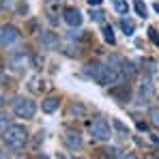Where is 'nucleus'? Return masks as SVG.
<instances>
[{"mask_svg":"<svg viewBox=\"0 0 159 159\" xmlns=\"http://www.w3.org/2000/svg\"><path fill=\"white\" fill-rule=\"evenodd\" d=\"M112 125H114V129H116V131H120L123 135H129V131H127V127H125V125H123L120 120H114Z\"/></svg>","mask_w":159,"mask_h":159,"instance_id":"4be33fe9","label":"nucleus"},{"mask_svg":"<svg viewBox=\"0 0 159 159\" xmlns=\"http://www.w3.org/2000/svg\"><path fill=\"white\" fill-rule=\"evenodd\" d=\"M0 159H11V155L7 153V148H2V146H0Z\"/></svg>","mask_w":159,"mask_h":159,"instance_id":"cd10ccee","label":"nucleus"},{"mask_svg":"<svg viewBox=\"0 0 159 159\" xmlns=\"http://www.w3.org/2000/svg\"><path fill=\"white\" fill-rule=\"evenodd\" d=\"M151 118H153V123H155V125H159V110H157V107H153V110H151Z\"/></svg>","mask_w":159,"mask_h":159,"instance_id":"a878e982","label":"nucleus"},{"mask_svg":"<svg viewBox=\"0 0 159 159\" xmlns=\"http://www.w3.org/2000/svg\"><path fill=\"white\" fill-rule=\"evenodd\" d=\"M103 153H106V157H110V159H116V157H118V153H120V151H118L116 146H107V148L103 151Z\"/></svg>","mask_w":159,"mask_h":159,"instance_id":"412c9836","label":"nucleus"},{"mask_svg":"<svg viewBox=\"0 0 159 159\" xmlns=\"http://www.w3.org/2000/svg\"><path fill=\"white\" fill-rule=\"evenodd\" d=\"M71 112H73V114H84V107H82V106H73V107H71Z\"/></svg>","mask_w":159,"mask_h":159,"instance_id":"c85d7f7f","label":"nucleus"},{"mask_svg":"<svg viewBox=\"0 0 159 159\" xmlns=\"http://www.w3.org/2000/svg\"><path fill=\"white\" fill-rule=\"evenodd\" d=\"M103 39H106L110 45H114V43H116V37H114V30H112V26H103Z\"/></svg>","mask_w":159,"mask_h":159,"instance_id":"6ab92c4d","label":"nucleus"},{"mask_svg":"<svg viewBox=\"0 0 159 159\" xmlns=\"http://www.w3.org/2000/svg\"><path fill=\"white\" fill-rule=\"evenodd\" d=\"M114 9H116L120 15H127V11H129V4H127V0H114Z\"/></svg>","mask_w":159,"mask_h":159,"instance_id":"a211bd4d","label":"nucleus"},{"mask_svg":"<svg viewBox=\"0 0 159 159\" xmlns=\"http://www.w3.org/2000/svg\"><path fill=\"white\" fill-rule=\"evenodd\" d=\"M110 95H112L118 103H129V99H131V90H129V86H127V84L112 86V88H110Z\"/></svg>","mask_w":159,"mask_h":159,"instance_id":"423d86ee","label":"nucleus"},{"mask_svg":"<svg viewBox=\"0 0 159 159\" xmlns=\"http://www.w3.org/2000/svg\"><path fill=\"white\" fill-rule=\"evenodd\" d=\"M86 2H88L90 7H99V4H101V0H86Z\"/></svg>","mask_w":159,"mask_h":159,"instance_id":"7c9ffc66","label":"nucleus"},{"mask_svg":"<svg viewBox=\"0 0 159 159\" xmlns=\"http://www.w3.org/2000/svg\"><path fill=\"white\" fill-rule=\"evenodd\" d=\"M17 2H20V0H2V2H0V7H2V9H15V4H17Z\"/></svg>","mask_w":159,"mask_h":159,"instance_id":"5701e85b","label":"nucleus"},{"mask_svg":"<svg viewBox=\"0 0 159 159\" xmlns=\"http://www.w3.org/2000/svg\"><path fill=\"white\" fill-rule=\"evenodd\" d=\"M58 106H60V99H58V97H48V99H43V101H41V110H43L45 114L56 112Z\"/></svg>","mask_w":159,"mask_h":159,"instance_id":"9b49d317","label":"nucleus"},{"mask_svg":"<svg viewBox=\"0 0 159 159\" xmlns=\"http://www.w3.org/2000/svg\"><path fill=\"white\" fill-rule=\"evenodd\" d=\"M28 88H30V93H41V90L45 88V80L41 78V75H34V78L30 80Z\"/></svg>","mask_w":159,"mask_h":159,"instance_id":"f8f14e48","label":"nucleus"},{"mask_svg":"<svg viewBox=\"0 0 159 159\" xmlns=\"http://www.w3.org/2000/svg\"><path fill=\"white\" fill-rule=\"evenodd\" d=\"M135 73H138L135 65L129 62V60H125V62H123V67H120V75H123V78H133Z\"/></svg>","mask_w":159,"mask_h":159,"instance_id":"ddd939ff","label":"nucleus"},{"mask_svg":"<svg viewBox=\"0 0 159 159\" xmlns=\"http://www.w3.org/2000/svg\"><path fill=\"white\" fill-rule=\"evenodd\" d=\"M9 125H11V118H9V116H0V133L4 131Z\"/></svg>","mask_w":159,"mask_h":159,"instance_id":"b1692460","label":"nucleus"},{"mask_svg":"<svg viewBox=\"0 0 159 159\" xmlns=\"http://www.w3.org/2000/svg\"><path fill=\"white\" fill-rule=\"evenodd\" d=\"M90 17H93L95 22H99V24H103V22H106V13H103L101 9H95V11H90Z\"/></svg>","mask_w":159,"mask_h":159,"instance_id":"aec40b11","label":"nucleus"},{"mask_svg":"<svg viewBox=\"0 0 159 159\" xmlns=\"http://www.w3.org/2000/svg\"><path fill=\"white\" fill-rule=\"evenodd\" d=\"M9 67L13 69V71H24L26 69V58H24V52H20V54H13L11 58H9Z\"/></svg>","mask_w":159,"mask_h":159,"instance_id":"6e6552de","label":"nucleus"},{"mask_svg":"<svg viewBox=\"0 0 159 159\" xmlns=\"http://www.w3.org/2000/svg\"><path fill=\"white\" fill-rule=\"evenodd\" d=\"M43 135H45L43 131H39V133H37V138H34V146H39V144L43 142Z\"/></svg>","mask_w":159,"mask_h":159,"instance_id":"bb28decb","label":"nucleus"},{"mask_svg":"<svg viewBox=\"0 0 159 159\" xmlns=\"http://www.w3.org/2000/svg\"><path fill=\"white\" fill-rule=\"evenodd\" d=\"M41 43H43L48 50H56V48H58V34H56V32H50V30L41 32Z\"/></svg>","mask_w":159,"mask_h":159,"instance_id":"9d476101","label":"nucleus"},{"mask_svg":"<svg viewBox=\"0 0 159 159\" xmlns=\"http://www.w3.org/2000/svg\"><path fill=\"white\" fill-rule=\"evenodd\" d=\"M65 144H67L71 151H78V148H82L84 140H82V135H80V133L69 131V133H65Z\"/></svg>","mask_w":159,"mask_h":159,"instance_id":"1a4fd4ad","label":"nucleus"},{"mask_svg":"<svg viewBox=\"0 0 159 159\" xmlns=\"http://www.w3.org/2000/svg\"><path fill=\"white\" fill-rule=\"evenodd\" d=\"M155 11H157V13H159V2H155Z\"/></svg>","mask_w":159,"mask_h":159,"instance_id":"473e14b6","label":"nucleus"},{"mask_svg":"<svg viewBox=\"0 0 159 159\" xmlns=\"http://www.w3.org/2000/svg\"><path fill=\"white\" fill-rule=\"evenodd\" d=\"M2 142H4L9 148L20 151V148H24V144L28 142V131L22 125H9V127L2 131Z\"/></svg>","mask_w":159,"mask_h":159,"instance_id":"f03ea898","label":"nucleus"},{"mask_svg":"<svg viewBox=\"0 0 159 159\" xmlns=\"http://www.w3.org/2000/svg\"><path fill=\"white\" fill-rule=\"evenodd\" d=\"M151 93H153V84H151V80L142 82V86H140V97H142V99H148Z\"/></svg>","mask_w":159,"mask_h":159,"instance_id":"dca6fc26","label":"nucleus"},{"mask_svg":"<svg viewBox=\"0 0 159 159\" xmlns=\"http://www.w3.org/2000/svg\"><path fill=\"white\" fill-rule=\"evenodd\" d=\"M17 39H20V30L15 26L7 24V26L0 28V45H11V43H15Z\"/></svg>","mask_w":159,"mask_h":159,"instance_id":"39448f33","label":"nucleus"},{"mask_svg":"<svg viewBox=\"0 0 159 159\" xmlns=\"http://www.w3.org/2000/svg\"><path fill=\"white\" fill-rule=\"evenodd\" d=\"M84 73L88 75V78H93L97 84H101V86H110V84H118L123 75H120V71H116V69H112L110 65H97V62H90V65H86L84 67Z\"/></svg>","mask_w":159,"mask_h":159,"instance_id":"f257e3e1","label":"nucleus"},{"mask_svg":"<svg viewBox=\"0 0 159 159\" xmlns=\"http://www.w3.org/2000/svg\"><path fill=\"white\" fill-rule=\"evenodd\" d=\"M13 112L20 118H32L37 114V106H34V101H30L26 97H15L13 99Z\"/></svg>","mask_w":159,"mask_h":159,"instance_id":"7ed1b4c3","label":"nucleus"},{"mask_svg":"<svg viewBox=\"0 0 159 159\" xmlns=\"http://www.w3.org/2000/svg\"><path fill=\"white\" fill-rule=\"evenodd\" d=\"M120 159H138L133 153H125V155H120Z\"/></svg>","mask_w":159,"mask_h":159,"instance_id":"c756f323","label":"nucleus"},{"mask_svg":"<svg viewBox=\"0 0 159 159\" xmlns=\"http://www.w3.org/2000/svg\"><path fill=\"white\" fill-rule=\"evenodd\" d=\"M148 37H151V41L159 48V34H157V30H155V28H151V30H148Z\"/></svg>","mask_w":159,"mask_h":159,"instance_id":"393cba45","label":"nucleus"},{"mask_svg":"<svg viewBox=\"0 0 159 159\" xmlns=\"http://www.w3.org/2000/svg\"><path fill=\"white\" fill-rule=\"evenodd\" d=\"M133 7H135V13H138L140 17H146V15H148V9H146L144 0H135V2H133Z\"/></svg>","mask_w":159,"mask_h":159,"instance_id":"f3484780","label":"nucleus"},{"mask_svg":"<svg viewBox=\"0 0 159 159\" xmlns=\"http://www.w3.org/2000/svg\"><path fill=\"white\" fill-rule=\"evenodd\" d=\"M90 135L95 140H110L112 138V129H110V123L106 118H95L90 123Z\"/></svg>","mask_w":159,"mask_h":159,"instance_id":"20e7f679","label":"nucleus"},{"mask_svg":"<svg viewBox=\"0 0 159 159\" xmlns=\"http://www.w3.org/2000/svg\"><path fill=\"white\" fill-rule=\"evenodd\" d=\"M4 106V97H0V107Z\"/></svg>","mask_w":159,"mask_h":159,"instance_id":"2f4dec72","label":"nucleus"},{"mask_svg":"<svg viewBox=\"0 0 159 159\" xmlns=\"http://www.w3.org/2000/svg\"><path fill=\"white\" fill-rule=\"evenodd\" d=\"M82 13H80L75 7H69V9H65V22L69 24L71 28H78V26H82Z\"/></svg>","mask_w":159,"mask_h":159,"instance_id":"0eeeda50","label":"nucleus"},{"mask_svg":"<svg viewBox=\"0 0 159 159\" xmlns=\"http://www.w3.org/2000/svg\"><path fill=\"white\" fill-rule=\"evenodd\" d=\"M120 28L125 30V34H127V37H131L133 32H135V22L129 20V17H120Z\"/></svg>","mask_w":159,"mask_h":159,"instance_id":"4468645a","label":"nucleus"},{"mask_svg":"<svg viewBox=\"0 0 159 159\" xmlns=\"http://www.w3.org/2000/svg\"><path fill=\"white\" fill-rule=\"evenodd\" d=\"M123 62H125V60H123V58H120L118 54H112V56L107 58V65H110L112 69H116V71H120V67H123Z\"/></svg>","mask_w":159,"mask_h":159,"instance_id":"2eb2a0df","label":"nucleus"}]
</instances>
